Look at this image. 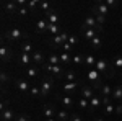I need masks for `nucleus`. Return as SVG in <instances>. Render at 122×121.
<instances>
[{"instance_id": "obj_28", "label": "nucleus", "mask_w": 122, "mask_h": 121, "mask_svg": "<svg viewBox=\"0 0 122 121\" xmlns=\"http://www.w3.org/2000/svg\"><path fill=\"white\" fill-rule=\"evenodd\" d=\"M47 33H49L51 36L54 38V36H57V35H60L62 31H60V26H59V25H49V28H47Z\"/></svg>"}, {"instance_id": "obj_52", "label": "nucleus", "mask_w": 122, "mask_h": 121, "mask_svg": "<svg viewBox=\"0 0 122 121\" xmlns=\"http://www.w3.org/2000/svg\"><path fill=\"white\" fill-rule=\"evenodd\" d=\"M121 25H122V18H121Z\"/></svg>"}, {"instance_id": "obj_11", "label": "nucleus", "mask_w": 122, "mask_h": 121, "mask_svg": "<svg viewBox=\"0 0 122 121\" xmlns=\"http://www.w3.org/2000/svg\"><path fill=\"white\" fill-rule=\"evenodd\" d=\"M47 28H49V21L46 18H39L36 21V33H47Z\"/></svg>"}, {"instance_id": "obj_32", "label": "nucleus", "mask_w": 122, "mask_h": 121, "mask_svg": "<svg viewBox=\"0 0 122 121\" xmlns=\"http://www.w3.org/2000/svg\"><path fill=\"white\" fill-rule=\"evenodd\" d=\"M83 62H85V56H83V54H75V56H72V64L81 65Z\"/></svg>"}, {"instance_id": "obj_49", "label": "nucleus", "mask_w": 122, "mask_h": 121, "mask_svg": "<svg viewBox=\"0 0 122 121\" xmlns=\"http://www.w3.org/2000/svg\"><path fill=\"white\" fill-rule=\"evenodd\" d=\"M96 121H106V120H104V118H98Z\"/></svg>"}, {"instance_id": "obj_23", "label": "nucleus", "mask_w": 122, "mask_h": 121, "mask_svg": "<svg viewBox=\"0 0 122 121\" xmlns=\"http://www.w3.org/2000/svg\"><path fill=\"white\" fill-rule=\"evenodd\" d=\"M81 33H83L85 39H88V43H90L93 38L98 36V29H85V31H81Z\"/></svg>"}, {"instance_id": "obj_30", "label": "nucleus", "mask_w": 122, "mask_h": 121, "mask_svg": "<svg viewBox=\"0 0 122 121\" xmlns=\"http://www.w3.org/2000/svg\"><path fill=\"white\" fill-rule=\"evenodd\" d=\"M47 64H51V65H60V57H59V54H51V56L47 57Z\"/></svg>"}, {"instance_id": "obj_35", "label": "nucleus", "mask_w": 122, "mask_h": 121, "mask_svg": "<svg viewBox=\"0 0 122 121\" xmlns=\"http://www.w3.org/2000/svg\"><path fill=\"white\" fill-rule=\"evenodd\" d=\"M76 105L80 106V108H90V100H86V98H78L76 100Z\"/></svg>"}, {"instance_id": "obj_9", "label": "nucleus", "mask_w": 122, "mask_h": 121, "mask_svg": "<svg viewBox=\"0 0 122 121\" xmlns=\"http://www.w3.org/2000/svg\"><path fill=\"white\" fill-rule=\"evenodd\" d=\"M15 85H16V88H18L20 92H23V93L31 92V87H29L26 79H15Z\"/></svg>"}, {"instance_id": "obj_24", "label": "nucleus", "mask_w": 122, "mask_h": 121, "mask_svg": "<svg viewBox=\"0 0 122 121\" xmlns=\"http://www.w3.org/2000/svg\"><path fill=\"white\" fill-rule=\"evenodd\" d=\"M112 87H109V85L103 84L101 85V88H99V92H101V97H112Z\"/></svg>"}, {"instance_id": "obj_38", "label": "nucleus", "mask_w": 122, "mask_h": 121, "mask_svg": "<svg viewBox=\"0 0 122 121\" xmlns=\"http://www.w3.org/2000/svg\"><path fill=\"white\" fill-rule=\"evenodd\" d=\"M15 121H33V120H31L29 115H23V113H21V115H18V116L15 118Z\"/></svg>"}, {"instance_id": "obj_3", "label": "nucleus", "mask_w": 122, "mask_h": 121, "mask_svg": "<svg viewBox=\"0 0 122 121\" xmlns=\"http://www.w3.org/2000/svg\"><path fill=\"white\" fill-rule=\"evenodd\" d=\"M68 38H70V35H68L67 31H62L60 35L51 38V39H47V43H49L51 47H62L65 43H68Z\"/></svg>"}, {"instance_id": "obj_48", "label": "nucleus", "mask_w": 122, "mask_h": 121, "mask_svg": "<svg viewBox=\"0 0 122 121\" xmlns=\"http://www.w3.org/2000/svg\"><path fill=\"white\" fill-rule=\"evenodd\" d=\"M116 113H117V115H122V105H117V106H116Z\"/></svg>"}, {"instance_id": "obj_45", "label": "nucleus", "mask_w": 122, "mask_h": 121, "mask_svg": "<svg viewBox=\"0 0 122 121\" xmlns=\"http://www.w3.org/2000/svg\"><path fill=\"white\" fill-rule=\"evenodd\" d=\"M104 3H106V5H107L109 8H111V7H116V5H117V2H116V0H104Z\"/></svg>"}, {"instance_id": "obj_13", "label": "nucleus", "mask_w": 122, "mask_h": 121, "mask_svg": "<svg viewBox=\"0 0 122 121\" xmlns=\"http://www.w3.org/2000/svg\"><path fill=\"white\" fill-rule=\"evenodd\" d=\"M101 105H103V97L96 93L93 98L90 100V111H93V110H96V108H99Z\"/></svg>"}, {"instance_id": "obj_34", "label": "nucleus", "mask_w": 122, "mask_h": 121, "mask_svg": "<svg viewBox=\"0 0 122 121\" xmlns=\"http://www.w3.org/2000/svg\"><path fill=\"white\" fill-rule=\"evenodd\" d=\"M56 120L57 121H68L70 118H68V113H67V111H57Z\"/></svg>"}, {"instance_id": "obj_47", "label": "nucleus", "mask_w": 122, "mask_h": 121, "mask_svg": "<svg viewBox=\"0 0 122 121\" xmlns=\"http://www.w3.org/2000/svg\"><path fill=\"white\" fill-rule=\"evenodd\" d=\"M114 65H116V67H121V69H122V57H116Z\"/></svg>"}, {"instance_id": "obj_1", "label": "nucleus", "mask_w": 122, "mask_h": 121, "mask_svg": "<svg viewBox=\"0 0 122 121\" xmlns=\"http://www.w3.org/2000/svg\"><path fill=\"white\" fill-rule=\"evenodd\" d=\"M3 38H5V41L16 43V41H20V39H26L28 35H26V33H23L20 28H10L8 31H5V33H3Z\"/></svg>"}, {"instance_id": "obj_8", "label": "nucleus", "mask_w": 122, "mask_h": 121, "mask_svg": "<svg viewBox=\"0 0 122 121\" xmlns=\"http://www.w3.org/2000/svg\"><path fill=\"white\" fill-rule=\"evenodd\" d=\"M93 13H98V15H103V17H106V15L109 13V7L104 3V0H99V2H96V3H94Z\"/></svg>"}, {"instance_id": "obj_29", "label": "nucleus", "mask_w": 122, "mask_h": 121, "mask_svg": "<svg viewBox=\"0 0 122 121\" xmlns=\"http://www.w3.org/2000/svg\"><path fill=\"white\" fill-rule=\"evenodd\" d=\"M64 79H65V82H76V74L73 70H65V74H64Z\"/></svg>"}, {"instance_id": "obj_27", "label": "nucleus", "mask_w": 122, "mask_h": 121, "mask_svg": "<svg viewBox=\"0 0 122 121\" xmlns=\"http://www.w3.org/2000/svg\"><path fill=\"white\" fill-rule=\"evenodd\" d=\"M114 111H116V105H114V102L104 105V116H111V115H114Z\"/></svg>"}, {"instance_id": "obj_33", "label": "nucleus", "mask_w": 122, "mask_h": 121, "mask_svg": "<svg viewBox=\"0 0 122 121\" xmlns=\"http://www.w3.org/2000/svg\"><path fill=\"white\" fill-rule=\"evenodd\" d=\"M76 87H78L76 82H68V84H65L62 87V90H64V92H72V90H76Z\"/></svg>"}, {"instance_id": "obj_43", "label": "nucleus", "mask_w": 122, "mask_h": 121, "mask_svg": "<svg viewBox=\"0 0 122 121\" xmlns=\"http://www.w3.org/2000/svg\"><path fill=\"white\" fill-rule=\"evenodd\" d=\"M68 121H83V118H81L78 113H73V115L70 116V120H68Z\"/></svg>"}, {"instance_id": "obj_5", "label": "nucleus", "mask_w": 122, "mask_h": 121, "mask_svg": "<svg viewBox=\"0 0 122 121\" xmlns=\"http://www.w3.org/2000/svg\"><path fill=\"white\" fill-rule=\"evenodd\" d=\"M0 59H2V62H5V64L13 59V51H11V47H10L5 41L0 44Z\"/></svg>"}, {"instance_id": "obj_44", "label": "nucleus", "mask_w": 122, "mask_h": 121, "mask_svg": "<svg viewBox=\"0 0 122 121\" xmlns=\"http://www.w3.org/2000/svg\"><path fill=\"white\" fill-rule=\"evenodd\" d=\"M8 79H10V77H8V74H7V72H2V74H0V80H2V84H5Z\"/></svg>"}, {"instance_id": "obj_22", "label": "nucleus", "mask_w": 122, "mask_h": 121, "mask_svg": "<svg viewBox=\"0 0 122 121\" xmlns=\"http://www.w3.org/2000/svg\"><path fill=\"white\" fill-rule=\"evenodd\" d=\"M112 100H114V102H122V85L114 87V90H112Z\"/></svg>"}, {"instance_id": "obj_46", "label": "nucleus", "mask_w": 122, "mask_h": 121, "mask_svg": "<svg viewBox=\"0 0 122 121\" xmlns=\"http://www.w3.org/2000/svg\"><path fill=\"white\" fill-rule=\"evenodd\" d=\"M68 43H70L72 46H75L76 43H78V38H76V36H70V38H68Z\"/></svg>"}, {"instance_id": "obj_2", "label": "nucleus", "mask_w": 122, "mask_h": 121, "mask_svg": "<svg viewBox=\"0 0 122 121\" xmlns=\"http://www.w3.org/2000/svg\"><path fill=\"white\" fill-rule=\"evenodd\" d=\"M94 69H96L101 75H107V77H112V75H114L112 65H109V64H107V61H104V59H98V61H96V65H94Z\"/></svg>"}, {"instance_id": "obj_39", "label": "nucleus", "mask_w": 122, "mask_h": 121, "mask_svg": "<svg viewBox=\"0 0 122 121\" xmlns=\"http://www.w3.org/2000/svg\"><path fill=\"white\" fill-rule=\"evenodd\" d=\"M94 18H96V21H98V25H101L103 26L104 23H106V17H103V15H98V13H93Z\"/></svg>"}, {"instance_id": "obj_37", "label": "nucleus", "mask_w": 122, "mask_h": 121, "mask_svg": "<svg viewBox=\"0 0 122 121\" xmlns=\"http://www.w3.org/2000/svg\"><path fill=\"white\" fill-rule=\"evenodd\" d=\"M39 3H41L39 0H29V2H28V5H26V7H28L29 10H34V8H39Z\"/></svg>"}, {"instance_id": "obj_26", "label": "nucleus", "mask_w": 122, "mask_h": 121, "mask_svg": "<svg viewBox=\"0 0 122 121\" xmlns=\"http://www.w3.org/2000/svg\"><path fill=\"white\" fill-rule=\"evenodd\" d=\"M39 74V69L38 65H29L28 67V72H26V75H28V79H36Z\"/></svg>"}, {"instance_id": "obj_18", "label": "nucleus", "mask_w": 122, "mask_h": 121, "mask_svg": "<svg viewBox=\"0 0 122 121\" xmlns=\"http://www.w3.org/2000/svg\"><path fill=\"white\" fill-rule=\"evenodd\" d=\"M59 57H60V65H62V67L72 64V56H70V52H62V54H59Z\"/></svg>"}, {"instance_id": "obj_54", "label": "nucleus", "mask_w": 122, "mask_h": 121, "mask_svg": "<svg viewBox=\"0 0 122 121\" xmlns=\"http://www.w3.org/2000/svg\"><path fill=\"white\" fill-rule=\"evenodd\" d=\"M121 105H122V102H121Z\"/></svg>"}, {"instance_id": "obj_42", "label": "nucleus", "mask_w": 122, "mask_h": 121, "mask_svg": "<svg viewBox=\"0 0 122 121\" xmlns=\"http://www.w3.org/2000/svg\"><path fill=\"white\" fill-rule=\"evenodd\" d=\"M62 49H64V52H72V49H73V46H72L70 43H65V44L62 46Z\"/></svg>"}, {"instance_id": "obj_16", "label": "nucleus", "mask_w": 122, "mask_h": 121, "mask_svg": "<svg viewBox=\"0 0 122 121\" xmlns=\"http://www.w3.org/2000/svg\"><path fill=\"white\" fill-rule=\"evenodd\" d=\"M31 57H33L34 65H42L44 64V54H42L41 51H34V52L31 54Z\"/></svg>"}, {"instance_id": "obj_12", "label": "nucleus", "mask_w": 122, "mask_h": 121, "mask_svg": "<svg viewBox=\"0 0 122 121\" xmlns=\"http://www.w3.org/2000/svg\"><path fill=\"white\" fill-rule=\"evenodd\" d=\"M42 113H44V118H46V120L56 118V115H57V111L54 110L52 105H42Z\"/></svg>"}, {"instance_id": "obj_21", "label": "nucleus", "mask_w": 122, "mask_h": 121, "mask_svg": "<svg viewBox=\"0 0 122 121\" xmlns=\"http://www.w3.org/2000/svg\"><path fill=\"white\" fill-rule=\"evenodd\" d=\"M15 118H16L15 113L11 111L10 108H7V110L2 111V121H11V120H15Z\"/></svg>"}, {"instance_id": "obj_51", "label": "nucleus", "mask_w": 122, "mask_h": 121, "mask_svg": "<svg viewBox=\"0 0 122 121\" xmlns=\"http://www.w3.org/2000/svg\"><path fill=\"white\" fill-rule=\"evenodd\" d=\"M121 85H122V79H121Z\"/></svg>"}, {"instance_id": "obj_7", "label": "nucleus", "mask_w": 122, "mask_h": 121, "mask_svg": "<svg viewBox=\"0 0 122 121\" xmlns=\"http://www.w3.org/2000/svg\"><path fill=\"white\" fill-rule=\"evenodd\" d=\"M52 87H54V77L44 79L41 82V97H49V93L52 92Z\"/></svg>"}, {"instance_id": "obj_10", "label": "nucleus", "mask_w": 122, "mask_h": 121, "mask_svg": "<svg viewBox=\"0 0 122 121\" xmlns=\"http://www.w3.org/2000/svg\"><path fill=\"white\" fill-rule=\"evenodd\" d=\"M44 18L49 21V25H59V20H60V18H59V15H57V12L54 8L49 10L47 13H44Z\"/></svg>"}, {"instance_id": "obj_19", "label": "nucleus", "mask_w": 122, "mask_h": 121, "mask_svg": "<svg viewBox=\"0 0 122 121\" xmlns=\"http://www.w3.org/2000/svg\"><path fill=\"white\" fill-rule=\"evenodd\" d=\"M18 61H20V62H21L23 65H28V67H29V64L33 62V57H31V54L21 52V54H20V57H18Z\"/></svg>"}, {"instance_id": "obj_4", "label": "nucleus", "mask_w": 122, "mask_h": 121, "mask_svg": "<svg viewBox=\"0 0 122 121\" xmlns=\"http://www.w3.org/2000/svg\"><path fill=\"white\" fill-rule=\"evenodd\" d=\"M42 70L47 72V74H51L54 79H56V77H64V74H65V70H64V67H62V65L46 64V65H42Z\"/></svg>"}, {"instance_id": "obj_14", "label": "nucleus", "mask_w": 122, "mask_h": 121, "mask_svg": "<svg viewBox=\"0 0 122 121\" xmlns=\"http://www.w3.org/2000/svg\"><path fill=\"white\" fill-rule=\"evenodd\" d=\"M3 7H5V12L10 13V15H15V13H18V3L16 2H5L3 3Z\"/></svg>"}, {"instance_id": "obj_15", "label": "nucleus", "mask_w": 122, "mask_h": 121, "mask_svg": "<svg viewBox=\"0 0 122 121\" xmlns=\"http://www.w3.org/2000/svg\"><path fill=\"white\" fill-rule=\"evenodd\" d=\"M81 98H86V100H91L94 95H96V92H94L93 87H81Z\"/></svg>"}, {"instance_id": "obj_40", "label": "nucleus", "mask_w": 122, "mask_h": 121, "mask_svg": "<svg viewBox=\"0 0 122 121\" xmlns=\"http://www.w3.org/2000/svg\"><path fill=\"white\" fill-rule=\"evenodd\" d=\"M18 13H20V15H21V17H26V15H28V13H29V8H28V7H20Z\"/></svg>"}, {"instance_id": "obj_31", "label": "nucleus", "mask_w": 122, "mask_h": 121, "mask_svg": "<svg viewBox=\"0 0 122 121\" xmlns=\"http://www.w3.org/2000/svg\"><path fill=\"white\" fill-rule=\"evenodd\" d=\"M21 52H26V54H33L34 52V47L31 43H23L21 44Z\"/></svg>"}, {"instance_id": "obj_6", "label": "nucleus", "mask_w": 122, "mask_h": 121, "mask_svg": "<svg viewBox=\"0 0 122 121\" xmlns=\"http://www.w3.org/2000/svg\"><path fill=\"white\" fill-rule=\"evenodd\" d=\"M88 80L93 84V88L94 90H99L101 88V74L96 70V69H90L88 70Z\"/></svg>"}, {"instance_id": "obj_36", "label": "nucleus", "mask_w": 122, "mask_h": 121, "mask_svg": "<svg viewBox=\"0 0 122 121\" xmlns=\"http://www.w3.org/2000/svg\"><path fill=\"white\" fill-rule=\"evenodd\" d=\"M39 8L42 10V13H47L49 10H52V7H51L49 2H41V3H39Z\"/></svg>"}, {"instance_id": "obj_17", "label": "nucleus", "mask_w": 122, "mask_h": 121, "mask_svg": "<svg viewBox=\"0 0 122 121\" xmlns=\"http://www.w3.org/2000/svg\"><path fill=\"white\" fill-rule=\"evenodd\" d=\"M90 46H91V49H93V51H98V49H101V46H103V39H101V36L98 35L96 38H93V39L90 41Z\"/></svg>"}, {"instance_id": "obj_50", "label": "nucleus", "mask_w": 122, "mask_h": 121, "mask_svg": "<svg viewBox=\"0 0 122 121\" xmlns=\"http://www.w3.org/2000/svg\"><path fill=\"white\" fill-rule=\"evenodd\" d=\"M46 121H57L56 118H51V120H46Z\"/></svg>"}, {"instance_id": "obj_20", "label": "nucleus", "mask_w": 122, "mask_h": 121, "mask_svg": "<svg viewBox=\"0 0 122 121\" xmlns=\"http://www.w3.org/2000/svg\"><path fill=\"white\" fill-rule=\"evenodd\" d=\"M57 98L62 102V105H65V106H68V108L76 105V100H73L72 97H57Z\"/></svg>"}, {"instance_id": "obj_53", "label": "nucleus", "mask_w": 122, "mask_h": 121, "mask_svg": "<svg viewBox=\"0 0 122 121\" xmlns=\"http://www.w3.org/2000/svg\"><path fill=\"white\" fill-rule=\"evenodd\" d=\"M107 121H112V120H107Z\"/></svg>"}, {"instance_id": "obj_25", "label": "nucleus", "mask_w": 122, "mask_h": 121, "mask_svg": "<svg viewBox=\"0 0 122 121\" xmlns=\"http://www.w3.org/2000/svg\"><path fill=\"white\" fill-rule=\"evenodd\" d=\"M96 61H98V59H96L93 54H86V56H85V64L88 65L90 69H94V65H96Z\"/></svg>"}, {"instance_id": "obj_41", "label": "nucleus", "mask_w": 122, "mask_h": 121, "mask_svg": "<svg viewBox=\"0 0 122 121\" xmlns=\"http://www.w3.org/2000/svg\"><path fill=\"white\" fill-rule=\"evenodd\" d=\"M29 93H31L33 97H41V88H38V87H33Z\"/></svg>"}]
</instances>
